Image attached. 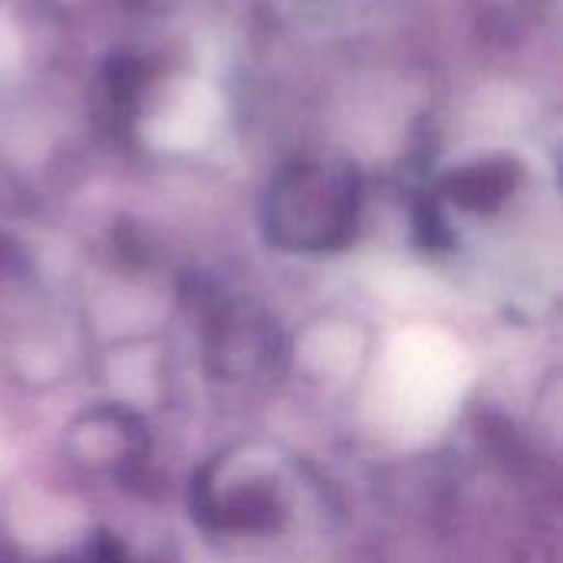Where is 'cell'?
<instances>
[{
    "label": "cell",
    "instance_id": "6da1fadb",
    "mask_svg": "<svg viewBox=\"0 0 563 563\" xmlns=\"http://www.w3.org/2000/svg\"><path fill=\"white\" fill-rule=\"evenodd\" d=\"M191 515L218 538H277L294 521V495L271 455L224 452L191 482Z\"/></svg>",
    "mask_w": 563,
    "mask_h": 563
},
{
    "label": "cell",
    "instance_id": "7a4b0ae2",
    "mask_svg": "<svg viewBox=\"0 0 563 563\" xmlns=\"http://www.w3.org/2000/svg\"><path fill=\"white\" fill-rule=\"evenodd\" d=\"M69 432H73L69 435L73 455L89 472L129 475L148 455L145 422L135 412H129L125 406L92 409V412L79 416Z\"/></svg>",
    "mask_w": 563,
    "mask_h": 563
},
{
    "label": "cell",
    "instance_id": "3957f363",
    "mask_svg": "<svg viewBox=\"0 0 563 563\" xmlns=\"http://www.w3.org/2000/svg\"><path fill=\"white\" fill-rule=\"evenodd\" d=\"M221 106L218 92L205 82H188L152 122L148 139L162 148H195L201 145L218 125Z\"/></svg>",
    "mask_w": 563,
    "mask_h": 563
}]
</instances>
